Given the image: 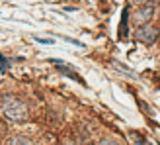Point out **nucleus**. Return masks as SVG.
<instances>
[{
    "instance_id": "f257e3e1",
    "label": "nucleus",
    "mask_w": 160,
    "mask_h": 145,
    "mask_svg": "<svg viewBox=\"0 0 160 145\" xmlns=\"http://www.w3.org/2000/svg\"><path fill=\"white\" fill-rule=\"evenodd\" d=\"M2 112L8 120L12 122H22V120L28 118V108L22 100L14 98V96H6L4 102H2Z\"/></svg>"
},
{
    "instance_id": "f03ea898",
    "label": "nucleus",
    "mask_w": 160,
    "mask_h": 145,
    "mask_svg": "<svg viewBox=\"0 0 160 145\" xmlns=\"http://www.w3.org/2000/svg\"><path fill=\"white\" fill-rule=\"evenodd\" d=\"M137 39L142 43H147V45H152L158 39V30L148 26V24H142V26L137 28Z\"/></svg>"
},
{
    "instance_id": "7ed1b4c3",
    "label": "nucleus",
    "mask_w": 160,
    "mask_h": 145,
    "mask_svg": "<svg viewBox=\"0 0 160 145\" xmlns=\"http://www.w3.org/2000/svg\"><path fill=\"white\" fill-rule=\"evenodd\" d=\"M152 16H154V4H152V2H147V4L137 12V16H135V22H137V26H142V24H148Z\"/></svg>"
},
{
    "instance_id": "20e7f679",
    "label": "nucleus",
    "mask_w": 160,
    "mask_h": 145,
    "mask_svg": "<svg viewBox=\"0 0 160 145\" xmlns=\"http://www.w3.org/2000/svg\"><path fill=\"white\" fill-rule=\"evenodd\" d=\"M49 61H51V63H55V65H57V69H59L61 72H65L68 78H72V80H76V83H80V84H84V86H86L84 78L80 77V75H76L72 69H68V67H67V63H62V61H59V59H49Z\"/></svg>"
},
{
    "instance_id": "39448f33",
    "label": "nucleus",
    "mask_w": 160,
    "mask_h": 145,
    "mask_svg": "<svg viewBox=\"0 0 160 145\" xmlns=\"http://www.w3.org/2000/svg\"><path fill=\"white\" fill-rule=\"evenodd\" d=\"M127 30H129V10L121 12V24H119V37H125L127 35Z\"/></svg>"
},
{
    "instance_id": "423d86ee",
    "label": "nucleus",
    "mask_w": 160,
    "mask_h": 145,
    "mask_svg": "<svg viewBox=\"0 0 160 145\" xmlns=\"http://www.w3.org/2000/svg\"><path fill=\"white\" fill-rule=\"evenodd\" d=\"M8 67H10V61H8L6 57H2V55H0V71L6 72V71H8Z\"/></svg>"
},
{
    "instance_id": "0eeeda50",
    "label": "nucleus",
    "mask_w": 160,
    "mask_h": 145,
    "mask_svg": "<svg viewBox=\"0 0 160 145\" xmlns=\"http://www.w3.org/2000/svg\"><path fill=\"white\" fill-rule=\"evenodd\" d=\"M8 143H29V139H23V137H12Z\"/></svg>"
},
{
    "instance_id": "6e6552de",
    "label": "nucleus",
    "mask_w": 160,
    "mask_h": 145,
    "mask_svg": "<svg viewBox=\"0 0 160 145\" xmlns=\"http://www.w3.org/2000/svg\"><path fill=\"white\" fill-rule=\"evenodd\" d=\"M35 41L43 43V45H51V43H53V39H45V37H35Z\"/></svg>"
},
{
    "instance_id": "1a4fd4ad",
    "label": "nucleus",
    "mask_w": 160,
    "mask_h": 145,
    "mask_svg": "<svg viewBox=\"0 0 160 145\" xmlns=\"http://www.w3.org/2000/svg\"><path fill=\"white\" fill-rule=\"evenodd\" d=\"M4 127H6L4 124H0V133H4Z\"/></svg>"
},
{
    "instance_id": "9d476101",
    "label": "nucleus",
    "mask_w": 160,
    "mask_h": 145,
    "mask_svg": "<svg viewBox=\"0 0 160 145\" xmlns=\"http://www.w3.org/2000/svg\"><path fill=\"white\" fill-rule=\"evenodd\" d=\"M139 2H142V0H139Z\"/></svg>"
}]
</instances>
